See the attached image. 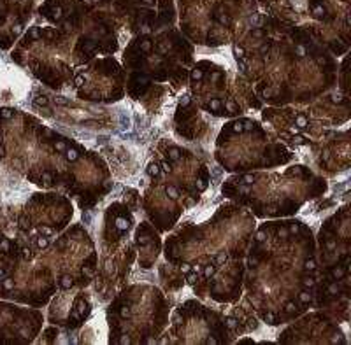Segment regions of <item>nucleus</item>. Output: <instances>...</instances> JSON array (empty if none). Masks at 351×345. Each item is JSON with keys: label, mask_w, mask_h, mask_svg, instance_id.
I'll return each mask as SVG.
<instances>
[{"label": "nucleus", "mask_w": 351, "mask_h": 345, "mask_svg": "<svg viewBox=\"0 0 351 345\" xmlns=\"http://www.w3.org/2000/svg\"><path fill=\"white\" fill-rule=\"evenodd\" d=\"M234 55L263 105L311 102L337 86V58L300 27L252 20L244 39L234 44Z\"/></svg>", "instance_id": "nucleus-2"}, {"label": "nucleus", "mask_w": 351, "mask_h": 345, "mask_svg": "<svg viewBox=\"0 0 351 345\" xmlns=\"http://www.w3.org/2000/svg\"><path fill=\"white\" fill-rule=\"evenodd\" d=\"M262 123L291 151L309 147L350 121V95L335 86L318 99L295 105H263Z\"/></svg>", "instance_id": "nucleus-10"}, {"label": "nucleus", "mask_w": 351, "mask_h": 345, "mask_svg": "<svg viewBox=\"0 0 351 345\" xmlns=\"http://www.w3.org/2000/svg\"><path fill=\"white\" fill-rule=\"evenodd\" d=\"M44 314L36 307L0 300V344H32L43 329Z\"/></svg>", "instance_id": "nucleus-22"}, {"label": "nucleus", "mask_w": 351, "mask_h": 345, "mask_svg": "<svg viewBox=\"0 0 351 345\" xmlns=\"http://www.w3.org/2000/svg\"><path fill=\"white\" fill-rule=\"evenodd\" d=\"M144 172L141 207L160 231H171L184 212L193 211L213 183V168L202 156L174 140L162 139Z\"/></svg>", "instance_id": "nucleus-5"}, {"label": "nucleus", "mask_w": 351, "mask_h": 345, "mask_svg": "<svg viewBox=\"0 0 351 345\" xmlns=\"http://www.w3.org/2000/svg\"><path fill=\"white\" fill-rule=\"evenodd\" d=\"M34 0H0V49H9L25 34Z\"/></svg>", "instance_id": "nucleus-26"}, {"label": "nucleus", "mask_w": 351, "mask_h": 345, "mask_svg": "<svg viewBox=\"0 0 351 345\" xmlns=\"http://www.w3.org/2000/svg\"><path fill=\"white\" fill-rule=\"evenodd\" d=\"M171 298L149 282L125 284L111 298L106 319L111 344H158L171 318Z\"/></svg>", "instance_id": "nucleus-11"}, {"label": "nucleus", "mask_w": 351, "mask_h": 345, "mask_svg": "<svg viewBox=\"0 0 351 345\" xmlns=\"http://www.w3.org/2000/svg\"><path fill=\"white\" fill-rule=\"evenodd\" d=\"M12 60L49 90L71 88L77 62L72 44L55 27H32L21 36L11 53Z\"/></svg>", "instance_id": "nucleus-15"}, {"label": "nucleus", "mask_w": 351, "mask_h": 345, "mask_svg": "<svg viewBox=\"0 0 351 345\" xmlns=\"http://www.w3.org/2000/svg\"><path fill=\"white\" fill-rule=\"evenodd\" d=\"M255 228V216L227 200L206 221L181 222L165 240L164 258L193 290L227 263L246 258Z\"/></svg>", "instance_id": "nucleus-3"}, {"label": "nucleus", "mask_w": 351, "mask_h": 345, "mask_svg": "<svg viewBox=\"0 0 351 345\" xmlns=\"http://www.w3.org/2000/svg\"><path fill=\"white\" fill-rule=\"evenodd\" d=\"M280 344H348L337 321L322 310L311 309L288 322L278 337Z\"/></svg>", "instance_id": "nucleus-21"}, {"label": "nucleus", "mask_w": 351, "mask_h": 345, "mask_svg": "<svg viewBox=\"0 0 351 345\" xmlns=\"http://www.w3.org/2000/svg\"><path fill=\"white\" fill-rule=\"evenodd\" d=\"M225 307L211 309L199 298L184 300L171 312L158 344H232L236 337L227 324Z\"/></svg>", "instance_id": "nucleus-18"}, {"label": "nucleus", "mask_w": 351, "mask_h": 345, "mask_svg": "<svg viewBox=\"0 0 351 345\" xmlns=\"http://www.w3.org/2000/svg\"><path fill=\"white\" fill-rule=\"evenodd\" d=\"M18 244L14 238L9 237L2 228H0V284L11 274L12 266L18 261Z\"/></svg>", "instance_id": "nucleus-28"}, {"label": "nucleus", "mask_w": 351, "mask_h": 345, "mask_svg": "<svg viewBox=\"0 0 351 345\" xmlns=\"http://www.w3.org/2000/svg\"><path fill=\"white\" fill-rule=\"evenodd\" d=\"M350 205L344 203L324 221L316 238L319 281L313 309L322 310L339 324L350 319L351 274Z\"/></svg>", "instance_id": "nucleus-8"}, {"label": "nucleus", "mask_w": 351, "mask_h": 345, "mask_svg": "<svg viewBox=\"0 0 351 345\" xmlns=\"http://www.w3.org/2000/svg\"><path fill=\"white\" fill-rule=\"evenodd\" d=\"M114 188L109 165L102 156L84 149L71 163L64 193L77 203L81 211H93Z\"/></svg>", "instance_id": "nucleus-20"}, {"label": "nucleus", "mask_w": 351, "mask_h": 345, "mask_svg": "<svg viewBox=\"0 0 351 345\" xmlns=\"http://www.w3.org/2000/svg\"><path fill=\"white\" fill-rule=\"evenodd\" d=\"M0 212H2V205H0Z\"/></svg>", "instance_id": "nucleus-30"}, {"label": "nucleus", "mask_w": 351, "mask_h": 345, "mask_svg": "<svg viewBox=\"0 0 351 345\" xmlns=\"http://www.w3.org/2000/svg\"><path fill=\"white\" fill-rule=\"evenodd\" d=\"M188 93L206 114L216 119H234L263 107L253 86L239 71H232L213 60L193 62Z\"/></svg>", "instance_id": "nucleus-14"}, {"label": "nucleus", "mask_w": 351, "mask_h": 345, "mask_svg": "<svg viewBox=\"0 0 351 345\" xmlns=\"http://www.w3.org/2000/svg\"><path fill=\"white\" fill-rule=\"evenodd\" d=\"M327 179L307 165H287L283 170L230 174L221 183L225 200L237 203L256 219L293 218L307 202L325 196Z\"/></svg>", "instance_id": "nucleus-7"}, {"label": "nucleus", "mask_w": 351, "mask_h": 345, "mask_svg": "<svg viewBox=\"0 0 351 345\" xmlns=\"http://www.w3.org/2000/svg\"><path fill=\"white\" fill-rule=\"evenodd\" d=\"M134 247H136L137 263L141 268H153L162 253L160 231L149 221H141L134 230Z\"/></svg>", "instance_id": "nucleus-27"}, {"label": "nucleus", "mask_w": 351, "mask_h": 345, "mask_svg": "<svg viewBox=\"0 0 351 345\" xmlns=\"http://www.w3.org/2000/svg\"><path fill=\"white\" fill-rule=\"evenodd\" d=\"M93 310L92 294L86 288H74V290L58 291L53 294L48 302V319L49 324H55L67 331L80 329L88 321Z\"/></svg>", "instance_id": "nucleus-23"}, {"label": "nucleus", "mask_w": 351, "mask_h": 345, "mask_svg": "<svg viewBox=\"0 0 351 345\" xmlns=\"http://www.w3.org/2000/svg\"><path fill=\"white\" fill-rule=\"evenodd\" d=\"M213 121L209 114L193 102L190 93H183L178 99L174 111V131L181 140L190 144H204L208 142V137L213 133Z\"/></svg>", "instance_id": "nucleus-25"}, {"label": "nucleus", "mask_w": 351, "mask_h": 345, "mask_svg": "<svg viewBox=\"0 0 351 345\" xmlns=\"http://www.w3.org/2000/svg\"><path fill=\"white\" fill-rule=\"evenodd\" d=\"M71 90L88 103H118L127 97V72L112 56H97L77 65Z\"/></svg>", "instance_id": "nucleus-19"}, {"label": "nucleus", "mask_w": 351, "mask_h": 345, "mask_svg": "<svg viewBox=\"0 0 351 345\" xmlns=\"http://www.w3.org/2000/svg\"><path fill=\"white\" fill-rule=\"evenodd\" d=\"M313 153L315 170L318 174L337 175L350 168V128L334 130L324 139L307 147Z\"/></svg>", "instance_id": "nucleus-24"}, {"label": "nucleus", "mask_w": 351, "mask_h": 345, "mask_svg": "<svg viewBox=\"0 0 351 345\" xmlns=\"http://www.w3.org/2000/svg\"><path fill=\"white\" fill-rule=\"evenodd\" d=\"M134 227V209L125 199L109 203L100 216L99 238L95 242L99 265L92 282L100 300H111L128 281V274L137 259L132 235Z\"/></svg>", "instance_id": "nucleus-13"}, {"label": "nucleus", "mask_w": 351, "mask_h": 345, "mask_svg": "<svg viewBox=\"0 0 351 345\" xmlns=\"http://www.w3.org/2000/svg\"><path fill=\"white\" fill-rule=\"evenodd\" d=\"M36 258L51 272L58 291L92 286L99 265L95 240L81 222L69 225Z\"/></svg>", "instance_id": "nucleus-17"}, {"label": "nucleus", "mask_w": 351, "mask_h": 345, "mask_svg": "<svg viewBox=\"0 0 351 345\" xmlns=\"http://www.w3.org/2000/svg\"><path fill=\"white\" fill-rule=\"evenodd\" d=\"M236 344H255V340L253 338H239Z\"/></svg>", "instance_id": "nucleus-29"}, {"label": "nucleus", "mask_w": 351, "mask_h": 345, "mask_svg": "<svg viewBox=\"0 0 351 345\" xmlns=\"http://www.w3.org/2000/svg\"><path fill=\"white\" fill-rule=\"evenodd\" d=\"M84 149L36 116L0 107V163L40 190L64 193L71 163Z\"/></svg>", "instance_id": "nucleus-4"}, {"label": "nucleus", "mask_w": 351, "mask_h": 345, "mask_svg": "<svg viewBox=\"0 0 351 345\" xmlns=\"http://www.w3.org/2000/svg\"><path fill=\"white\" fill-rule=\"evenodd\" d=\"M319 281L316 238L297 218L256 225L244 258L243 296L267 326L288 324L313 309Z\"/></svg>", "instance_id": "nucleus-1"}, {"label": "nucleus", "mask_w": 351, "mask_h": 345, "mask_svg": "<svg viewBox=\"0 0 351 345\" xmlns=\"http://www.w3.org/2000/svg\"><path fill=\"white\" fill-rule=\"evenodd\" d=\"M74 218V202L56 190H40L25 200L18 211L14 240L23 258H34L55 240Z\"/></svg>", "instance_id": "nucleus-16"}, {"label": "nucleus", "mask_w": 351, "mask_h": 345, "mask_svg": "<svg viewBox=\"0 0 351 345\" xmlns=\"http://www.w3.org/2000/svg\"><path fill=\"white\" fill-rule=\"evenodd\" d=\"M192 65L193 48L183 36L171 28L141 30L123 51L128 99L158 111L188 86Z\"/></svg>", "instance_id": "nucleus-6"}, {"label": "nucleus", "mask_w": 351, "mask_h": 345, "mask_svg": "<svg viewBox=\"0 0 351 345\" xmlns=\"http://www.w3.org/2000/svg\"><path fill=\"white\" fill-rule=\"evenodd\" d=\"M100 0H44L43 14L72 44L77 65L97 56H111L118 49L114 20L95 8Z\"/></svg>", "instance_id": "nucleus-12"}, {"label": "nucleus", "mask_w": 351, "mask_h": 345, "mask_svg": "<svg viewBox=\"0 0 351 345\" xmlns=\"http://www.w3.org/2000/svg\"><path fill=\"white\" fill-rule=\"evenodd\" d=\"M215 162L228 174L287 167L297 153L281 142L260 119L250 116L227 119L215 140Z\"/></svg>", "instance_id": "nucleus-9"}]
</instances>
